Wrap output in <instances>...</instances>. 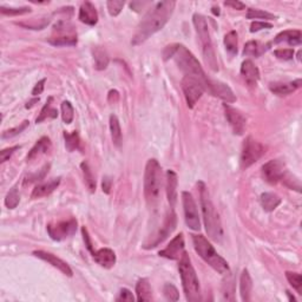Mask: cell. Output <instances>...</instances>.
<instances>
[{
  "instance_id": "cell-1",
  "label": "cell",
  "mask_w": 302,
  "mask_h": 302,
  "mask_svg": "<svg viewBox=\"0 0 302 302\" xmlns=\"http://www.w3.org/2000/svg\"><path fill=\"white\" fill-rule=\"evenodd\" d=\"M176 3L173 0H167V2H160L149 9L144 18L140 20L139 25L137 26V30L133 34L131 44L133 46L140 45L145 40L159 32L166 26V24L169 22L171 15H173Z\"/></svg>"
},
{
  "instance_id": "cell-2",
  "label": "cell",
  "mask_w": 302,
  "mask_h": 302,
  "mask_svg": "<svg viewBox=\"0 0 302 302\" xmlns=\"http://www.w3.org/2000/svg\"><path fill=\"white\" fill-rule=\"evenodd\" d=\"M163 57L166 60L169 59V58H173L176 61L180 70L184 73V77L193 78V80L197 81L205 91V88H207V84L210 78H208V76L204 73L200 61L187 47L182 45V44H173V45L166 47V50L163 51Z\"/></svg>"
},
{
  "instance_id": "cell-3",
  "label": "cell",
  "mask_w": 302,
  "mask_h": 302,
  "mask_svg": "<svg viewBox=\"0 0 302 302\" xmlns=\"http://www.w3.org/2000/svg\"><path fill=\"white\" fill-rule=\"evenodd\" d=\"M197 188L200 191V203L207 234L212 241L221 242L223 239L222 223L219 219L218 212L216 211L215 205L212 203L210 195H209L207 185L203 182H198Z\"/></svg>"
},
{
  "instance_id": "cell-4",
  "label": "cell",
  "mask_w": 302,
  "mask_h": 302,
  "mask_svg": "<svg viewBox=\"0 0 302 302\" xmlns=\"http://www.w3.org/2000/svg\"><path fill=\"white\" fill-rule=\"evenodd\" d=\"M178 270L182 280V286L185 294V297L189 302H198L202 300L200 281L195 272L193 264H191L190 257L188 253H183L180 257L178 263Z\"/></svg>"
},
{
  "instance_id": "cell-5",
  "label": "cell",
  "mask_w": 302,
  "mask_h": 302,
  "mask_svg": "<svg viewBox=\"0 0 302 302\" xmlns=\"http://www.w3.org/2000/svg\"><path fill=\"white\" fill-rule=\"evenodd\" d=\"M162 188V168L159 161L151 159L147 161L144 173V196L149 207H155L160 200Z\"/></svg>"
},
{
  "instance_id": "cell-6",
  "label": "cell",
  "mask_w": 302,
  "mask_h": 302,
  "mask_svg": "<svg viewBox=\"0 0 302 302\" xmlns=\"http://www.w3.org/2000/svg\"><path fill=\"white\" fill-rule=\"evenodd\" d=\"M194 248L196 253L207 262L212 269L222 274V275H228L231 274L229 264L219 254L216 252L211 243L204 238L203 235H193Z\"/></svg>"
},
{
  "instance_id": "cell-7",
  "label": "cell",
  "mask_w": 302,
  "mask_h": 302,
  "mask_svg": "<svg viewBox=\"0 0 302 302\" xmlns=\"http://www.w3.org/2000/svg\"><path fill=\"white\" fill-rule=\"evenodd\" d=\"M193 23L195 30H196L198 40H200L202 54H203L205 64H207L212 71H218L217 59H216L214 45H212V40L210 37V32H209L207 19L202 15L196 13V15H194L193 17Z\"/></svg>"
},
{
  "instance_id": "cell-8",
  "label": "cell",
  "mask_w": 302,
  "mask_h": 302,
  "mask_svg": "<svg viewBox=\"0 0 302 302\" xmlns=\"http://www.w3.org/2000/svg\"><path fill=\"white\" fill-rule=\"evenodd\" d=\"M77 31L68 20H59L54 24L52 36L49 43L53 46H74L77 45Z\"/></svg>"
},
{
  "instance_id": "cell-9",
  "label": "cell",
  "mask_w": 302,
  "mask_h": 302,
  "mask_svg": "<svg viewBox=\"0 0 302 302\" xmlns=\"http://www.w3.org/2000/svg\"><path fill=\"white\" fill-rule=\"evenodd\" d=\"M264 154H266V146L262 143L257 142L252 136L247 137L245 143H243L241 160H240L241 168L242 169H247V168L252 167Z\"/></svg>"
},
{
  "instance_id": "cell-10",
  "label": "cell",
  "mask_w": 302,
  "mask_h": 302,
  "mask_svg": "<svg viewBox=\"0 0 302 302\" xmlns=\"http://www.w3.org/2000/svg\"><path fill=\"white\" fill-rule=\"evenodd\" d=\"M176 224H177L176 214H175L174 209L171 208L170 210L167 212L166 218H164V222H163V225L161 226L160 231L157 232L156 234L153 236V238H151V240H149V241L144 243L143 248L144 249L155 248V247L159 246L160 243H162L164 240H166L168 236H169L171 233L175 231V228H176Z\"/></svg>"
},
{
  "instance_id": "cell-11",
  "label": "cell",
  "mask_w": 302,
  "mask_h": 302,
  "mask_svg": "<svg viewBox=\"0 0 302 302\" xmlns=\"http://www.w3.org/2000/svg\"><path fill=\"white\" fill-rule=\"evenodd\" d=\"M182 203H183L184 218L188 228L191 229V231H200V214H198L196 202H195L193 195L188 193V191H183L182 193Z\"/></svg>"
},
{
  "instance_id": "cell-12",
  "label": "cell",
  "mask_w": 302,
  "mask_h": 302,
  "mask_svg": "<svg viewBox=\"0 0 302 302\" xmlns=\"http://www.w3.org/2000/svg\"><path fill=\"white\" fill-rule=\"evenodd\" d=\"M77 226V219L72 217L66 219V221L47 224V233H49L50 238L54 240V241H63V240H66L76 234Z\"/></svg>"
},
{
  "instance_id": "cell-13",
  "label": "cell",
  "mask_w": 302,
  "mask_h": 302,
  "mask_svg": "<svg viewBox=\"0 0 302 302\" xmlns=\"http://www.w3.org/2000/svg\"><path fill=\"white\" fill-rule=\"evenodd\" d=\"M181 85L188 106L190 109H193L194 106L196 105V103L200 101L202 95H203V87H202L197 81L189 77H183V80L181 82Z\"/></svg>"
},
{
  "instance_id": "cell-14",
  "label": "cell",
  "mask_w": 302,
  "mask_h": 302,
  "mask_svg": "<svg viewBox=\"0 0 302 302\" xmlns=\"http://www.w3.org/2000/svg\"><path fill=\"white\" fill-rule=\"evenodd\" d=\"M286 173V164L282 160H272L262 167L263 178L270 184H276L277 182L282 181Z\"/></svg>"
},
{
  "instance_id": "cell-15",
  "label": "cell",
  "mask_w": 302,
  "mask_h": 302,
  "mask_svg": "<svg viewBox=\"0 0 302 302\" xmlns=\"http://www.w3.org/2000/svg\"><path fill=\"white\" fill-rule=\"evenodd\" d=\"M223 108H224L225 118L228 121L229 125H231L233 132L235 135L242 136L247 128V118L243 116V113L240 110L233 108V106L226 104V103L223 105Z\"/></svg>"
},
{
  "instance_id": "cell-16",
  "label": "cell",
  "mask_w": 302,
  "mask_h": 302,
  "mask_svg": "<svg viewBox=\"0 0 302 302\" xmlns=\"http://www.w3.org/2000/svg\"><path fill=\"white\" fill-rule=\"evenodd\" d=\"M205 91L208 94H210L214 97H217L222 101H224L225 103H234L236 102V97L234 95V92L228 85L222 83L219 81H215V80H209L207 88H205Z\"/></svg>"
},
{
  "instance_id": "cell-17",
  "label": "cell",
  "mask_w": 302,
  "mask_h": 302,
  "mask_svg": "<svg viewBox=\"0 0 302 302\" xmlns=\"http://www.w3.org/2000/svg\"><path fill=\"white\" fill-rule=\"evenodd\" d=\"M33 255L38 257V259L45 261V262L51 264V266L54 267V268H57L58 270H60L64 275H66V276L73 275L71 267L68 266L65 261L59 259V257H57L56 255H53V254L44 252V250H36V252H33Z\"/></svg>"
},
{
  "instance_id": "cell-18",
  "label": "cell",
  "mask_w": 302,
  "mask_h": 302,
  "mask_svg": "<svg viewBox=\"0 0 302 302\" xmlns=\"http://www.w3.org/2000/svg\"><path fill=\"white\" fill-rule=\"evenodd\" d=\"M184 253V238L183 234H178L177 236L171 240L163 250L159 253L160 256L166 257L169 260H180L182 254Z\"/></svg>"
},
{
  "instance_id": "cell-19",
  "label": "cell",
  "mask_w": 302,
  "mask_h": 302,
  "mask_svg": "<svg viewBox=\"0 0 302 302\" xmlns=\"http://www.w3.org/2000/svg\"><path fill=\"white\" fill-rule=\"evenodd\" d=\"M92 257L103 268H112L116 264V254L110 248H102L96 252H91Z\"/></svg>"
},
{
  "instance_id": "cell-20",
  "label": "cell",
  "mask_w": 302,
  "mask_h": 302,
  "mask_svg": "<svg viewBox=\"0 0 302 302\" xmlns=\"http://www.w3.org/2000/svg\"><path fill=\"white\" fill-rule=\"evenodd\" d=\"M78 18L82 23L87 24L89 26H95L98 23V12L95 5L90 2H84L81 5Z\"/></svg>"
},
{
  "instance_id": "cell-21",
  "label": "cell",
  "mask_w": 302,
  "mask_h": 302,
  "mask_svg": "<svg viewBox=\"0 0 302 302\" xmlns=\"http://www.w3.org/2000/svg\"><path fill=\"white\" fill-rule=\"evenodd\" d=\"M241 74L246 83L250 87H256L260 80V71L252 60H245L241 65Z\"/></svg>"
},
{
  "instance_id": "cell-22",
  "label": "cell",
  "mask_w": 302,
  "mask_h": 302,
  "mask_svg": "<svg viewBox=\"0 0 302 302\" xmlns=\"http://www.w3.org/2000/svg\"><path fill=\"white\" fill-rule=\"evenodd\" d=\"M59 184H60V177L52 178V180L38 184L37 187L33 189L32 194H31V198L36 200V198H42V197L49 196L50 194H52L53 191L56 190Z\"/></svg>"
},
{
  "instance_id": "cell-23",
  "label": "cell",
  "mask_w": 302,
  "mask_h": 302,
  "mask_svg": "<svg viewBox=\"0 0 302 302\" xmlns=\"http://www.w3.org/2000/svg\"><path fill=\"white\" fill-rule=\"evenodd\" d=\"M177 184L178 178L177 174L174 170L167 171V196L168 201H169L170 208L175 207L177 202Z\"/></svg>"
},
{
  "instance_id": "cell-24",
  "label": "cell",
  "mask_w": 302,
  "mask_h": 302,
  "mask_svg": "<svg viewBox=\"0 0 302 302\" xmlns=\"http://www.w3.org/2000/svg\"><path fill=\"white\" fill-rule=\"evenodd\" d=\"M301 84L302 82L300 78H298L296 81L287 82V83H272L269 85V89L274 95L287 96L293 94V92L297 90V89H300Z\"/></svg>"
},
{
  "instance_id": "cell-25",
  "label": "cell",
  "mask_w": 302,
  "mask_h": 302,
  "mask_svg": "<svg viewBox=\"0 0 302 302\" xmlns=\"http://www.w3.org/2000/svg\"><path fill=\"white\" fill-rule=\"evenodd\" d=\"M51 140L49 137L44 136L40 139L37 140V143L34 144L32 149L29 151V154H27L26 156V161L29 162V161H33L38 159L39 156L44 155V154H47L51 150Z\"/></svg>"
},
{
  "instance_id": "cell-26",
  "label": "cell",
  "mask_w": 302,
  "mask_h": 302,
  "mask_svg": "<svg viewBox=\"0 0 302 302\" xmlns=\"http://www.w3.org/2000/svg\"><path fill=\"white\" fill-rule=\"evenodd\" d=\"M302 42V33L300 30H287L283 32H280L274 39L275 44L288 43L291 46L300 45Z\"/></svg>"
},
{
  "instance_id": "cell-27",
  "label": "cell",
  "mask_w": 302,
  "mask_h": 302,
  "mask_svg": "<svg viewBox=\"0 0 302 302\" xmlns=\"http://www.w3.org/2000/svg\"><path fill=\"white\" fill-rule=\"evenodd\" d=\"M253 289V281L250 274L247 269H245L240 277V294H241L242 301H250V294Z\"/></svg>"
},
{
  "instance_id": "cell-28",
  "label": "cell",
  "mask_w": 302,
  "mask_h": 302,
  "mask_svg": "<svg viewBox=\"0 0 302 302\" xmlns=\"http://www.w3.org/2000/svg\"><path fill=\"white\" fill-rule=\"evenodd\" d=\"M136 295L138 301H151L153 300V289L147 279H140L136 283Z\"/></svg>"
},
{
  "instance_id": "cell-29",
  "label": "cell",
  "mask_w": 302,
  "mask_h": 302,
  "mask_svg": "<svg viewBox=\"0 0 302 302\" xmlns=\"http://www.w3.org/2000/svg\"><path fill=\"white\" fill-rule=\"evenodd\" d=\"M268 49L269 45H264V44H261L260 42H256V40H250V42L246 44L245 49H243V54H245V56L257 58L262 56Z\"/></svg>"
},
{
  "instance_id": "cell-30",
  "label": "cell",
  "mask_w": 302,
  "mask_h": 302,
  "mask_svg": "<svg viewBox=\"0 0 302 302\" xmlns=\"http://www.w3.org/2000/svg\"><path fill=\"white\" fill-rule=\"evenodd\" d=\"M110 132H111V138L112 142L117 147H121L122 142H123V136H122V129L121 124L117 116L111 115L110 116Z\"/></svg>"
},
{
  "instance_id": "cell-31",
  "label": "cell",
  "mask_w": 302,
  "mask_h": 302,
  "mask_svg": "<svg viewBox=\"0 0 302 302\" xmlns=\"http://www.w3.org/2000/svg\"><path fill=\"white\" fill-rule=\"evenodd\" d=\"M261 205L266 211H274L281 203V198L274 193H263L261 195Z\"/></svg>"
},
{
  "instance_id": "cell-32",
  "label": "cell",
  "mask_w": 302,
  "mask_h": 302,
  "mask_svg": "<svg viewBox=\"0 0 302 302\" xmlns=\"http://www.w3.org/2000/svg\"><path fill=\"white\" fill-rule=\"evenodd\" d=\"M52 102H53V97H49L46 101V104L43 106L42 111H40L39 116L36 119V123H42L43 121H45L46 118H56L58 116V111L57 109L52 108Z\"/></svg>"
},
{
  "instance_id": "cell-33",
  "label": "cell",
  "mask_w": 302,
  "mask_h": 302,
  "mask_svg": "<svg viewBox=\"0 0 302 302\" xmlns=\"http://www.w3.org/2000/svg\"><path fill=\"white\" fill-rule=\"evenodd\" d=\"M64 138L65 146H66L68 153L81 149V138L77 131H72L71 133L64 131Z\"/></svg>"
},
{
  "instance_id": "cell-34",
  "label": "cell",
  "mask_w": 302,
  "mask_h": 302,
  "mask_svg": "<svg viewBox=\"0 0 302 302\" xmlns=\"http://www.w3.org/2000/svg\"><path fill=\"white\" fill-rule=\"evenodd\" d=\"M94 58H95V67L97 70H104L109 65V57L105 50L102 47H95L94 49Z\"/></svg>"
},
{
  "instance_id": "cell-35",
  "label": "cell",
  "mask_w": 302,
  "mask_h": 302,
  "mask_svg": "<svg viewBox=\"0 0 302 302\" xmlns=\"http://www.w3.org/2000/svg\"><path fill=\"white\" fill-rule=\"evenodd\" d=\"M238 33L236 31H231L224 36V46L225 50L228 51L229 54L235 56L238 53Z\"/></svg>"
},
{
  "instance_id": "cell-36",
  "label": "cell",
  "mask_w": 302,
  "mask_h": 302,
  "mask_svg": "<svg viewBox=\"0 0 302 302\" xmlns=\"http://www.w3.org/2000/svg\"><path fill=\"white\" fill-rule=\"evenodd\" d=\"M82 170H83V176H84V181L85 184H87V187L89 190H90V193H95L96 191V180L94 174H92V171L90 169V167H89L88 162H83L81 164Z\"/></svg>"
},
{
  "instance_id": "cell-37",
  "label": "cell",
  "mask_w": 302,
  "mask_h": 302,
  "mask_svg": "<svg viewBox=\"0 0 302 302\" xmlns=\"http://www.w3.org/2000/svg\"><path fill=\"white\" fill-rule=\"evenodd\" d=\"M225 281H223V286H222V295L223 298L226 301H234V281H233L231 274L226 275Z\"/></svg>"
},
{
  "instance_id": "cell-38",
  "label": "cell",
  "mask_w": 302,
  "mask_h": 302,
  "mask_svg": "<svg viewBox=\"0 0 302 302\" xmlns=\"http://www.w3.org/2000/svg\"><path fill=\"white\" fill-rule=\"evenodd\" d=\"M19 202H20V195L18 193V188H17V185H15V187L10 189L8 195H6L5 205L9 209H15L17 208V205L19 204Z\"/></svg>"
},
{
  "instance_id": "cell-39",
  "label": "cell",
  "mask_w": 302,
  "mask_h": 302,
  "mask_svg": "<svg viewBox=\"0 0 302 302\" xmlns=\"http://www.w3.org/2000/svg\"><path fill=\"white\" fill-rule=\"evenodd\" d=\"M74 117L73 106L68 101H64L61 103V118L65 124H71Z\"/></svg>"
},
{
  "instance_id": "cell-40",
  "label": "cell",
  "mask_w": 302,
  "mask_h": 302,
  "mask_svg": "<svg viewBox=\"0 0 302 302\" xmlns=\"http://www.w3.org/2000/svg\"><path fill=\"white\" fill-rule=\"evenodd\" d=\"M247 18L248 19H264V20H273L276 19V17L272 15V13L262 11V10L256 9H249L247 12Z\"/></svg>"
},
{
  "instance_id": "cell-41",
  "label": "cell",
  "mask_w": 302,
  "mask_h": 302,
  "mask_svg": "<svg viewBox=\"0 0 302 302\" xmlns=\"http://www.w3.org/2000/svg\"><path fill=\"white\" fill-rule=\"evenodd\" d=\"M286 277L288 282L290 283V286H293L295 290L297 291V294H302V277L298 273L293 272H286Z\"/></svg>"
},
{
  "instance_id": "cell-42",
  "label": "cell",
  "mask_w": 302,
  "mask_h": 302,
  "mask_svg": "<svg viewBox=\"0 0 302 302\" xmlns=\"http://www.w3.org/2000/svg\"><path fill=\"white\" fill-rule=\"evenodd\" d=\"M124 5L125 3L122 0H109V2H106V8H108L110 16L112 17H117L122 12Z\"/></svg>"
},
{
  "instance_id": "cell-43",
  "label": "cell",
  "mask_w": 302,
  "mask_h": 302,
  "mask_svg": "<svg viewBox=\"0 0 302 302\" xmlns=\"http://www.w3.org/2000/svg\"><path fill=\"white\" fill-rule=\"evenodd\" d=\"M0 12L3 13L4 16H10V17H15V16H22V15H26V13L31 12L30 8H5V6H0Z\"/></svg>"
},
{
  "instance_id": "cell-44",
  "label": "cell",
  "mask_w": 302,
  "mask_h": 302,
  "mask_svg": "<svg viewBox=\"0 0 302 302\" xmlns=\"http://www.w3.org/2000/svg\"><path fill=\"white\" fill-rule=\"evenodd\" d=\"M49 169H50V164H46V166H44L42 169L38 170L37 173L29 175V176L24 180V184H30V183H32V182L43 180V178L45 177V175L47 174V171H49Z\"/></svg>"
},
{
  "instance_id": "cell-45",
  "label": "cell",
  "mask_w": 302,
  "mask_h": 302,
  "mask_svg": "<svg viewBox=\"0 0 302 302\" xmlns=\"http://www.w3.org/2000/svg\"><path fill=\"white\" fill-rule=\"evenodd\" d=\"M163 294L166 296L167 300L169 301H177L180 298V294H178L177 288L174 286L173 283H166L163 287Z\"/></svg>"
},
{
  "instance_id": "cell-46",
  "label": "cell",
  "mask_w": 302,
  "mask_h": 302,
  "mask_svg": "<svg viewBox=\"0 0 302 302\" xmlns=\"http://www.w3.org/2000/svg\"><path fill=\"white\" fill-rule=\"evenodd\" d=\"M29 124H30V122L29 121H24L22 124H19L18 126H16V128H12V129H10V130H6V131H4L3 132V135H2V137L4 139H6V138H12V137H15V136H17V135H19L20 132H23L24 130H25L27 126H29Z\"/></svg>"
},
{
  "instance_id": "cell-47",
  "label": "cell",
  "mask_w": 302,
  "mask_h": 302,
  "mask_svg": "<svg viewBox=\"0 0 302 302\" xmlns=\"http://www.w3.org/2000/svg\"><path fill=\"white\" fill-rule=\"evenodd\" d=\"M274 56L282 60H290L294 57L293 49H279L274 51Z\"/></svg>"
},
{
  "instance_id": "cell-48",
  "label": "cell",
  "mask_w": 302,
  "mask_h": 302,
  "mask_svg": "<svg viewBox=\"0 0 302 302\" xmlns=\"http://www.w3.org/2000/svg\"><path fill=\"white\" fill-rule=\"evenodd\" d=\"M20 149L19 145H16V146H12V147H8V149H4L0 151V162L2 163H5L6 161L10 160V157H11L13 154L16 153V150Z\"/></svg>"
},
{
  "instance_id": "cell-49",
  "label": "cell",
  "mask_w": 302,
  "mask_h": 302,
  "mask_svg": "<svg viewBox=\"0 0 302 302\" xmlns=\"http://www.w3.org/2000/svg\"><path fill=\"white\" fill-rule=\"evenodd\" d=\"M116 301H126V302H133L135 301V297H133V295L131 291L129 289H126V288H123V289L119 290L118 296L116 297Z\"/></svg>"
},
{
  "instance_id": "cell-50",
  "label": "cell",
  "mask_w": 302,
  "mask_h": 302,
  "mask_svg": "<svg viewBox=\"0 0 302 302\" xmlns=\"http://www.w3.org/2000/svg\"><path fill=\"white\" fill-rule=\"evenodd\" d=\"M273 25L269 23L266 22H254L250 25V32H259V31L263 30V29H272Z\"/></svg>"
},
{
  "instance_id": "cell-51",
  "label": "cell",
  "mask_w": 302,
  "mask_h": 302,
  "mask_svg": "<svg viewBox=\"0 0 302 302\" xmlns=\"http://www.w3.org/2000/svg\"><path fill=\"white\" fill-rule=\"evenodd\" d=\"M45 83H46V78H43L42 81H39L38 83L34 85L33 90H32V95L33 96H38L40 94H43L44 88H45Z\"/></svg>"
},
{
  "instance_id": "cell-52",
  "label": "cell",
  "mask_w": 302,
  "mask_h": 302,
  "mask_svg": "<svg viewBox=\"0 0 302 302\" xmlns=\"http://www.w3.org/2000/svg\"><path fill=\"white\" fill-rule=\"evenodd\" d=\"M224 5L228 6V8H232L234 10H239V11H241V10L246 9V5L243 4L241 2H238V0H232V2H224Z\"/></svg>"
},
{
  "instance_id": "cell-53",
  "label": "cell",
  "mask_w": 302,
  "mask_h": 302,
  "mask_svg": "<svg viewBox=\"0 0 302 302\" xmlns=\"http://www.w3.org/2000/svg\"><path fill=\"white\" fill-rule=\"evenodd\" d=\"M111 185H112V181L110 180L109 177H104L103 178V191H104L105 194H109L110 193V189H111Z\"/></svg>"
},
{
  "instance_id": "cell-54",
  "label": "cell",
  "mask_w": 302,
  "mask_h": 302,
  "mask_svg": "<svg viewBox=\"0 0 302 302\" xmlns=\"http://www.w3.org/2000/svg\"><path fill=\"white\" fill-rule=\"evenodd\" d=\"M38 102H39V98H34V99H32V101H30L29 103H27V104L25 105V108H26V109H31V108H32V106H33L34 104H36V103H38Z\"/></svg>"
},
{
  "instance_id": "cell-55",
  "label": "cell",
  "mask_w": 302,
  "mask_h": 302,
  "mask_svg": "<svg viewBox=\"0 0 302 302\" xmlns=\"http://www.w3.org/2000/svg\"><path fill=\"white\" fill-rule=\"evenodd\" d=\"M286 294L288 295V297H289V301H293V302L296 301V300H295V297L293 296V295L290 294V291H289V290H287V291H286Z\"/></svg>"
},
{
  "instance_id": "cell-56",
  "label": "cell",
  "mask_w": 302,
  "mask_h": 302,
  "mask_svg": "<svg viewBox=\"0 0 302 302\" xmlns=\"http://www.w3.org/2000/svg\"><path fill=\"white\" fill-rule=\"evenodd\" d=\"M212 13H214L215 16H219V9L218 8H212Z\"/></svg>"
}]
</instances>
